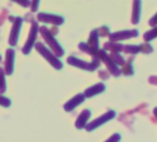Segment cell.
I'll use <instances>...</instances> for the list:
<instances>
[{"label": "cell", "instance_id": "obj_30", "mask_svg": "<svg viewBox=\"0 0 157 142\" xmlns=\"http://www.w3.org/2000/svg\"><path fill=\"white\" fill-rule=\"evenodd\" d=\"M0 61H1V56H0Z\"/></svg>", "mask_w": 157, "mask_h": 142}, {"label": "cell", "instance_id": "obj_8", "mask_svg": "<svg viewBox=\"0 0 157 142\" xmlns=\"http://www.w3.org/2000/svg\"><path fill=\"white\" fill-rule=\"evenodd\" d=\"M21 24H22V19L21 18H17L15 20V22H14V25L12 27V31H11L10 37V44L11 46L17 45L18 38H19V34H20V30H21Z\"/></svg>", "mask_w": 157, "mask_h": 142}, {"label": "cell", "instance_id": "obj_9", "mask_svg": "<svg viewBox=\"0 0 157 142\" xmlns=\"http://www.w3.org/2000/svg\"><path fill=\"white\" fill-rule=\"evenodd\" d=\"M38 20L43 22L53 23L56 25H59V24H62L64 22V19L60 16L52 15V14H44V13L38 14Z\"/></svg>", "mask_w": 157, "mask_h": 142}, {"label": "cell", "instance_id": "obj_17", "mask_svg": "<svg viewBox=\"0 0 157 142\" xmlns=\"http://www.w3.org/2000/svg\"><path fill=\"white\" fill-rule=\"evenodd\" d=\"M122 72L125 75H133V67H132V59H128L123 65Z\"/></svg>", "mask_w": 157, "mask_h": 142}, {"label": "cell", "instance_id": "obj_3", "mask_svg": "<svg viewBox=\"0 0 157 142\" xmlns=\"http://www.w3.org/2000/svg\"><path fill=\"white\" fill-rule=\"evenodd\" d=\"M35 47H36V49L38 50V52L41 54V55H43L56 69H57V70H59V69H61L62 68V66H63V64H62V62L60 61V60H58L42 43H37L36 45H35Z\"/></svg>", "mask_w": 157, "mask_h": 142}, {"label": "cell", "instance_id": "obj_6", "mask_svg": "<svg viewBox=\"0 0 157 142\" xmlns=\"http://www.w3.org/2000/svg\"><path fill=\"white\" fill-rule=\"evenodd\" d=\"M138 35H139L138 30L133 29V30H125V31H120V32L111 34L109 37H110V40L112 42H116V41L134 38V37H137Z\"/></svg>", "mask_w": 157, "mask_h": 142}, {"label": "cell", "instance_id": "obj_1", "mask_svg": "<svg viewBox=\"0 0 157 142\" xmlns=\"http://www.w3.org/2000/svg\"><path fill=\"white\" fill-rule=\"evenodd\" d=\"M40 32L43 35V37L44 38V40L46 41V43L51 47V48L53 49L54 53L57 56V57H62L64 55V50L63 48L60 47V45L57 43V41L53 37L52 34L50 33V31L45 28V27H42L40 29Z\"/></svg>", "mask_w": 157, "mask_h": 142}, {"label": "cell", "instance_id": "obj_4", "mask_svg": "<svg viewBox=\"0 0 157 142\" xmlns=\"http://www.w3.org/2000/svg\"><path fill=\"white\" fill-rule=\"evenodd\" d=\"M97 58L98 59H101L105 63V65L107 66L109 72L114 75V76H119L121 75V71L120 69L117 66V64L111 59V58L105 53V50H98V53H97Z\"/></svg>", "mask_w": 157, "mask_h": 142}, {"label": "cell", "instance_id": "obj_16", "mask_svg": "<svg viewBox=\"0 0 157 142\" xmlns=\"http://www.w3.org/2000/svg\"><path fill=\"white\" fill-rule=\"evenodd\" d=\"M105 48L112 51V53H119L124 49V46L121 44H117V43H105Z\"/></svg>", "mask_w": 157, "mask_h": 142}, {"label": "cell", "instance_id": "obj_7", "mask_svg": "<svg viewBox=\"0 0 157 142\" xmlns=\"http://www.w3.org/2000/svg\"><path fill=\"white\" fill-rule=\"evenodd\" d=\"M38 33V24L36 22H33L31 27V31H30V34H29V38L26 42V45L24 46V47L22 48V52L24 54H29L30 51L32 50V47L34 44V41L36 39V35Z\"/></svg>", "mask_w": 157, "mask_h": 142}, {"label": "cell", "instance_id": "obj_20", "mask_svg": "<svg viewBox=\"0 0 157 142\" xmlns=\"http://www.w3.org/2000/svg\"><path fill=\"white\" fill-rule=\"evenodd\" d=\"M6 91V82L5 75L2 68H0V93H4Z\"/></svg>", "mask_w": 157, "mask_h": 142}, {"label": "cell", "instance_id": "obj_26", "mask_svg": "<svg viewBox=\"0 0 157 142\" xmlns=\"http://www.w3.org/2000/svg\"><path fill=\"white\" fill-rule=\"evenodd\" d=\"M99 32H100V34H101L102 36H105V35H107V34H109V29H108L106 26H104V27H102V28L99 30Z\"/></svg>", "mask_w": 157, "mask_h": 142}, {"label": "cell", "instance_id": "obj_2", "mask_svg": "<svg viewBox=\"0 0 157 142\" xmlns=\"http://www.w3.org/2000/svg\"><path fill=\"white\" fill-rule=\"evenodd\" d=\"M67 62L73 66L78 67V68L86 70V71H91V72L92 71H94L95 69H97L100 65V60L98 58H94L93 59V61L91 63H89V62L82 61V60L78 59L77 58H74V57H69L67 59Z\"/></svg>", "mask_w": 157, "mask_h": 142}, {"label": "cell", "instance_id": "obj_27", "mask_svg": "<svg viewBox=\"0 0 157 142\" xmlns=\"http://www.w3.org/2000/svg\"><path fill=\"white\" fill-rule=\"evenodd\" d=\"M39 5V1H33V2H31V6H32V10L33 11V12H35L36 10H37V6Z\"/></svg>", "mask_w": 157, "mask_h": 142}, {"label": "cell", "instance_id": "obj_28", "mask_svg": "<svg viewBox=\"0 0 157 142\" xmlns=\"http://www.w3.org/2000/svg\"><path fill=\"white\" fill-rule=\"evenodd\" d=\"M149 82L153 85H157V76H151L149 78Z\"/></svg>", "mask_w": 157, "mask_h": 142}, {"label": "cell", "instance_id": "obj_13", "mask_svg": "<svg viewBox=\"0 0 157 142\" xmlns=\"http://www.w3.org/2000/svg\"><path fill=\"white\" fill-rule=\"evenodd\" d=\"M140 11H141V2L140 1H134L133 2V10H132V23L138 24L140 19Z\"/></svg>", "mask_w": 157, "mask_h": 142}, {"label": "cell", "instance_id": "obj_18", "mask_svg": "<svg viewBox=\"0 0 157 142\" xmlns=\"http://www.w3.org/2000/svg\"><path fill=\"white\" fill-rule=\"evenodd\" d=\"M156 37H157V26L153 27L151 30L146 32V33L143 34V38H144V40H145L146 42H149V41H151V40L156 38Z\"/></svg>", "mask_w": 157, "mask_h": 142}, {"label": "cell", "instance_id": "obj_23", "mask_svg": "<svg viewBox=\"0 0 157 142\" xmlns=\"http://www.w3.org/2000/svg\"><path fill=\"white\" fill-rule=\"evenodd\" d=\"M0 105H2L3 107H9L10 105V100L3 96H0Z\"/></svg>", "mask_w": 157, "mask_h": 142}, {"label": "cell", "instance_id": "obj_21", "mask_svg": "<svg viewBox=\"0 0 157 142\" xmlns=\"http://www.w3.org/2000/svg\"><path fill=\"white\" fill-rule=\"evenodd\" d=\"M124 50L126 53H130V54H137L140 52V47L135 46V45H128L124 47Z\"/></svg>", "mask_w": 157, "mask_h": 142}, {"label": "cell", "instance_id": "obj_10", "mask_svg": "<svg viewBox=\"0 0 157 142\" xmlns=\"http://www.w3.org/2000/svg\"><path fill=\"white\" fill-rule=\"evenodd\" d=\"M85 99V97L83 94H78L74 98H72L68 102H67L64 106V109L67 112H71L74 108H76L78 105H80L82 102H83Z\"/></svg>", "mask_w": 157, "mask_h": 142}, {"label": "cell", "instance_id": "obj_22", "mask_svg": "<svg viewBox=\"0 0 157 142\" xmlns=\"http://www.w3.org/2000/svg\"><path fill=\"white\" fill-rule=\"evenodd\" d=\"M139 47H140V52H142V53H145V54H150V53H151L152 50H153L152 47H151L150 44H148V43L141 44V45L139 46Z\"/></svg>", "mask_w": 157, "mask_h": 142}, {"label": "cell", "instance_id": "obj_24", "mask_svg": "<svg viewBox=\"0 0 157 142\" xmlns=\"http://www.w3.org/2000/svg\"><path fill=\"white\" fill-rule=\"evenodd\" d=\"M120 138H121V136L117 133V134H114L112 136H110L105 142H118L120 140Z\"/></svg>", "mask_w": 157, "mask_h": 142}, {"label": "cell", "instance_id": "obj_11", "mask_svg": "<svg viewBox=\"0 0 157 142\" xmlns=\"http://www.w3.org/2000/svg\"><path fill=\"white\" fill-rule=\"evenodd\" d=\"M105 90V86L103 84V83H99V84H96L94 85V87L86 89V91L84 92V97H87V98H91V97H94L97 94H100L102 92H104Z\"/></svg>", "mask_w": 157, "mask_h": 142}, {"label": "cell", "instance_id": "obj_19", "mask_svg": "<svg viewBox=\"0 0 157 142\" xmlns=\"http://www.w3.org/2000/svg\"><path fill=\"white\" fill-rule=\"evenodd\" d=\"M109 57L111 58V59L116 64H118V65H124L125 64V59L121 55H119V53H111L109 55Z\"/></svg>", "mask_w": 157, "mask_h": 142}, {"label": "cell", "instance_id": "obj_25", "mask_svg": "<svg viewBox=\"0 0 157 142\" xmlns=\"http://www.w3.org/2000/svg\"><path fill=\"white\" fill-rule=\"evenodd\" d=\"M149 24H150V26H151V27H155V26H157V13L150 19V21H149Z\"/></svg>", "mask_w": 157, "mask_h": 142}, {"label": "cell", "instance_id": "obj_14", "mask_svg": "<svg viewBox=\"0 0 157 142\" xmlns=\"http://www.w3.org/2000/svg\"><path fill=\"white\" fill-rule=\"evenodd\" d=\"M91 117V112L89 110H84L78 116L77 122H76V127L78 129H82L83 127H85L87 121L89 120V118Z\"/></svg>", "mask_w": 157, "mask_h": 142}, {"label": "cell", "instance_id": "obj_15", "mask_svg": "<svg viewBox=\"0 0 157 142\" xmlns=\"http://www.w3.org/2000/svg\"><path fill=\"white\" fill-rule=\"evenodd\" d=\"M89 47H91L94 49H97L98 48V32L96 30L93 31L91 33L90 38H89V42L87 44ZM98 50V49H97Z\"/></svg>", "mask_w": 157, "mask_h": 142}, {"label": "cell", "instance_id": "obj_12", "mask_svg": "<svg viewBox=\"0 0 157 142\" xmlns=\"http://www.w3.org/2000/svg\"><path fill=\"white\" fill-rule=\"evenodd\" d=\"M15 51L13 49L7 50V59H6V72L7 75H11L13 72V62H14Z\"/></svg>", "mask_w": 157, "mask_h": 142}, {"label": "cell", "instance_id": "obj_29", "mask_svg": "<svg viewBox=\"0 0 157 142\" xmlns=\"http://www.w3.org/2000/svg\"><path fill=\"white\" fill-rule=\"evenodd\" d=\"M153 114H154L155 118L157 119V107H155V108L153 109Z\"/></svg>", "mask_w": 157, "mask_h": 142}, {"label": "cell", "instance_id": "obj_5", "mask_svg": "<svg viewBox=\"0 0 157 142\" xmlns=\"http://www.w3.org/2000/svg\"><path fill=\"white\" fill-rule=\"evenodd\" d=\"M115 116H116V112H115L114 111H108L106 113L103 114V115L100 116L99 118L94 120V121L91 122L89 124H87V125H86V130H87V131H93L94 129H95V128L101 126L102 124H105L106 122L112 120L113 118H115Z\"/></svg>", "mask_w": 157, "mask_h": 142}]
</instances>
